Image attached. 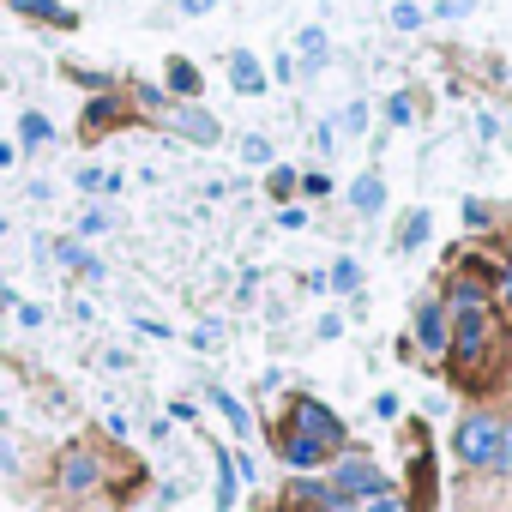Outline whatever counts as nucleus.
I'll use <instances>...</instances> for the list:
<instances>
[{
	"mask_svg": "<svg viewBox=\"0 0 512 512\" xmlns=\"http://www.w3.org/2000/svg\"><path fill=\"white\" fill-rule=\"evenodd\" d=\"M500 440H506L500 422L470 416V422L458 428V458H464V464H494V470H500Z\"/></svg>",
	"mask_w": 512,
	"mask_h": 512,
	"instance_id": "f257e3e1",
	"label": "nucleus"
},
{
	"mask_svg": "<svg viewBox=\"0 0 512 512\" xmlns=\"http://www.w3.org/2000/svg\"><path fill=\"white\" fill-rule=\"evenodd\" d=\"M290 434H302V440H314V446H338V440H344V422H338L326 404L296 398V410H290Z\"/></svg>",
	"mask_w": 512,
	"mask_h": 512,
	"instance_id": "f03ea898",
	"label": "nucleus"
},
{
	"mask_svg": "<svg viewBox=\"0 0 512 512\" xmlns=\"http://www.w3.org/2000/svg\"><path fill=\"white\" fill-rule=\"evenodd\" d=\"M386 482H380V470L374 464H362V458H350V464H338L332 470V494L344 500V494H380Z\"/></svg>",
	"mask_w": 512,
	"mask_h": 512,
	"instance_id": "7ed1b4c3",
	"label": "nucleus"
},
{
	"mask_svg": "<svg viewBox=\"0 0 512 512\" xmlns=\"http://www.w3.org/2000/svg\"><path fill=\"white\" fill-rule=\"evenodd\" d=\"M458 362H476L482 356V314L476 308H464V320H458V350H452Z\"/></svg>",
	"mask_w": 512,
	"mask_h": 512,
	"instance_id": "20e7f679",
	"label": "nucleus"
},
{
	"mask_svg": "<svg viewBox=\"0 0 512 512\" xmlns=\"http://www.w3.org/2000/svg\"><path fill=\"white\" fill-rule=\"evenodd\" d=\"M350 205H356L362 217H374V211L386 205V187H380V175H362V181L350 187Z\"/></svg>",
	"mask_w": 512,
	"mask_h": 512,
	"instance_id": "39448f33",
	"label": "nucleus"
},
{
	"mask_svg": "<svg viewBox=\"0 0 512 512\" xmlns=\"http://www.w3.org/2000/svg\"><path fill=\"white\" fill-rule=\"evenodd\" d=\"M284 458H290V464H320L326 446H314V440H302V434H284Z\"/></svg>",
	"mask_w": 512,
	"mask_h": 512,
	"instance_id": "423d86ee",
	"label": "nucleus"
},
{
	"mask_svg": "<svg viewBox=\"0 0 512 512\" xmlns=\"http://www.w3.org/2000/svg\"><path fill=\"white\" fill-rule=\"evenodd\" d=\"M229 79H235V91H260V85H266V73H260V67H253L247 55H235V67H229Z\"/></svg>",
	"mask_w": 512,
	"mask_h": 512,
	"instance_id": "0eeeda50",
	"label": "nucleus"
},
{
	"mask_svg": "<svg viewBox=\"0 0 512 512\" xmlns=\"http://www.w3.org/2000/svg\"><path fill=\"white\" fill-rule=\"evenodd\" d=\"M422 344H428V350H446V320H440V308H422Z\"/></svg>",
	"mask_w": 512,
	"mask_h": 512,
	"instance_id": "6e6552de",
	"label": "nucleus"
},
{
	"mask_svg": "<svg viewBox=\"0 0 512 512\" xmlns=\"http://www.w3.org/2000/svg\"><path fill=\"white\" fill-rule=\"evenodd\" d=\"M91 476H97V464L79 452V458H67V488H91Z\"/></svg>",
	"mask_w": 512,
	"mask_h": 512,
	"instance_id": "1a4fd4ad",
	"label": "nucleus"
},
{
	"mask_svg": "<svg viewBox=\"0 0 512 512\" xmlns=\"http://www.w3.org/2000/svg\"><path fill=\"white\" fill-rule=\"evenodd\" d=\"M211 404H217V410L229 416V428H241V434H247V410H241V404H235L229 392H211Z\"/></svg>",
	"mask_w": 512,
	"mask_h": 512,
	"instance_id": "9d476101",
	"label": "nucleus"
},
{
	"mask_svg": "<svg viewBox=\"0 0 512 512\" xmlns=\"http://www.w3.org/2000/svg\"><path fill=\"white\" fill-rule=\"evenodd\" d=\"M13 7H19V13H31V19H61L55 0H13Z\"/></svg>",
	"mask_w": 512,
	"mask_h": 512,
	"instance_id": "9b49d317",
	"label": "nucleus"
},
{
	"mask_svg": "<svg viewBox=\"0 0 512 512\" xmlns=\"http://www.w3.org/2000/svg\"><path fill=\"white\" fill-rule=\"evenodd\" d=\"M241 157H247V163H272V145H266V139H260V133H253V139H247V145H241Z\"/></svg>",
	"mask_w": 512,
	"mask_h": 512,
	"instance_id": "f8f14e48",
	"label": "nucleus"
},
{
	"mask_svg": "<svg viewBox=\"0 0 512 512\" xmlns=\"http://www.w3.org/2000/svg\"><path fill=\"white\" fill-rule=\"evenodd\" d=\"M392 25H398V31H416V25H422V7H410V0H404V7L392 13Z\"/></svg>",
	"mask_w": 512,
	"mask_h": 512,
	"instance_id": "ddd939ff",
	"label": "nucleus"
},
{
	"mask_svg": "<svg viewBox=\"0 0 512 512\" xmlns=\"http://www.w3.org/2000/svg\"><path fill=\"white\" fill-rule=\"evenodd\" d=\"M422 235H428V217H422V211H416V217H410V223H404V247H422Z\"/></svg>",
	"mask_w": 512,
	"mask_h": 512,
	"instance_id": "4468645a",
	"label": "nucleus"
},
{
	"mask_svg": "<svg viewBox=\"0 0 512 512\" xmlns=\"http://www.w3.org/2000/svg\"><path fill=\"white\" fill-rule=\"evenodd\" d=\"M332 284H338V290H356V284H362V272H356L350 260H338V272H332Z\"/></svg>",
	"mask_w": 512,
	"mask_h": 512,
	"instance_id": "2eb2a0df",
	"label": "nucleus"
},
{
	"mask_svg": "<svg viewBox=\"0 0 512 512\" xmlns=\"http://www.w3.org/2000/svg\"><path fill=\"white\" fill-rule=\"evenodd\" d=\"M169 85H175V91H199V73H193V67H175Z\"/></svg>",
	"mask_w": 512,
	"mask_h": 512,
	"instance_id": "dca6fc26",
	"label": "nucleus"
},
{
	"mask_svg": "<svg viewBox=\"0 0 512 512\" xmlns=\"http://www.w3.org/2000/svg\"><path fill=\"white\" fill-rule=\"evenodd\" d=\"M25 139L43 145V139H49V121H43V115H25Z\"/></svg>",
	"mask_w": 512,
	"mask_h": 512,
	"instance_id": "f3484780",
	"label": "nucleus"
},
{
	"mask_svg": "<svg viewBox=\"0 0 512 512\" xmlns=\"http://www.w3.org/2000/svg\"><path fill=\"white\" fill-rule=\"evenodd\" d=\"M205 7H217V0H181V13H193V19H199Z\"/></svg>",
	"mask_w": 512,
	"mask_h": 512,
	"instance_id": "a211bd4d",
	"label": "nucleus"
},
{
	"mask_svg": "<svg viewBox=\"0 0 512 512\" xmlns=\"http://www.w3.org/2000/svg\"><path fill=\"white\" fill-rule=\"evenodd\" d=\"M500 470H512V428H506V440H500Z\"/></svg>",
	"mask_w": 512,
	"mask_h": 512,
	"instance_id": "6ab92c4d",
	"label": "nucleus"
},
{
	"mask_svg": "<svg viewBox=\"0 0 512 512\" xmlns=\"http://www.w3.org/2000/svg\"><path fill=\"white\" fill-rule=\"evenodd\" d=\"M368 512H404V506H398V500H374Z\"/></svg>",
	"mask_w": 512,
	"mask_h": 512,
	"instance_id": "aec40b11",
	"label": "nucleus"
},
{
	"mask_svg": "<svg viewBox=\"0 0 512 512\" xmlns=\"http://www.w3.org/2000/svg\"><path fill=\"white\" fill-rule=\"evenodd\" d=\"M0 229H7V217H0Z\"/></svg>",
	"mask_w": 512,
	"mask_h": 512,
	"instance_id": "412c9836",
	"label": "nucleus"
}]
</instances>
